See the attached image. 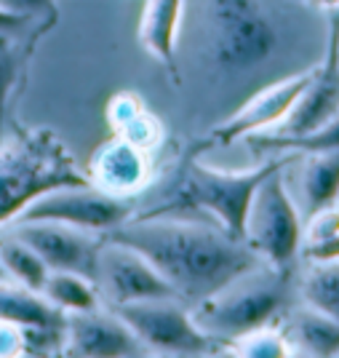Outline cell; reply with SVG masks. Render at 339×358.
Here are the masks:
<instances>
[{
  "mask_svg": "<svg viewBox=\"0 0 339 358\" xmlns=\"http://www.w3.org/2000/svg\"><path fill=\"white\" fill-rule=\"evenodd\" d=\"M24 353V329L0 321V356H19Z\"/></svg>",
  "mask_w": 339,
  "mask_h": 358,
  "instance_id": "cell-27",
  "label": "cell"
},
{
  "mask_svg": "<svg viewBox=\"0 0 339 358\" xmlns=\"http://www.w3.org/2000/svg\"><path fill=\"white\" fill-rule=\"evenodd\" d=\"M299 171L294 179V201L308 220L310 214L339 201V150L299 155Z\"/></svg>",
  "mask_w": 339,
  "mask_h": 358,
  "instance_id": "cell-15",
  "label": "cell"
},
{
  "mask_svg": "<svg viewBox=\"0 0 339 358\" xmlns=\"http://www.w3.org/2000/svg\"><path fill=\"white\" fill-rule=\"evenodd\" d=\"M312 67L302 70V73L286 75V78H280V80L270 83L265 89H259L257 94H251L230 118L211 131V142L214 145H233L238 139H249L254 134L275 131L286 120V115L294 110L296 99L302 96L305 86L310 83Z\"/></svg>",
  "mask_w": 339,
  "mask_h": 358,
  "instance_id": "cell-10",
  "label": "cell"
},
{
  "mask_svg": "<svg viewBox=\"0 0 339 358\" xmlns=\"http://www.w3.org/2000/svg\"><path fill=\"white\" fill-rule=\"evenodd\" d=\"M334 115H339V14L329 19L324 57L312 67V78L302 91V96L296 99L294 110L286 115V120L275 131H265V134H308Z\"/></svg>",
  "mask_w": 339,
  "mask_h": 358,
  "instance_id": "cell-11",
  "label": "cell"
},
{
  "mask_svg": "<svg viewBox=\"0 0 339 358\" xmlns=\"http://www.w3.org/2000/svg\"><path fill=\"white\" fill-rule=\"evenodd\" d=\"M70 185H89V179L75 169L64 150L48 148L43 136L27 145L0 148V222L16 220L38 195Z\"/></svg>",
  "mask_w": 339,
  "mask_h": 358,
  "instance_id": "cell-6",
  "label": "cell"
},
{
  "mask_svg": "<svg viewBox=\"0 0 339 358\" xmlns=\"http://www.w3.org/2000/svg\"><path fill=\"white\" fill-rule=\"evenodd\" d=\"M299 3H308V6H315V8H339V0H299Z\"/></svg>",
  "mask_w": 339,
  "mask_h": 358,
  "instance_id": "cell-30",
  "label": "cell"
},
{
  "mask_svg": "<svg viewBox=\"0 0 339 358\" xmlns=\"http://www.w3.org/2000/svg\"><path fill=\"white\" fill-rule=\"evenodd\" d=\"M254 148L262 150H280V152H296V155H310V152H331L339 150V115L326 120L324 126L312 129L308 134L299 136H280V134H254L249 136Z\"/></svg>",
  "mask_w": 339,
  "mask_h": 358,
  "instance_id": "cell-22",
  "label": "cell"
},
{
  "mask_svg": "<svg viewBox=\"0 0 339 358\" xmlns=\"http://www.w3.org/2000/svg\"><path fill=\"white\" fill-rule=\"evenodd\" d=\"M131 217V203L120 195H110L94 185H70L38 195L16 214L14 222H62L96 236H107Z\"/></svg>",
  "mask_w": 339,
  "mask_h": 358,
  "instance_id": "cell-8",
  "label": "cell"
},
{
  "mask_svg": "<svg viewBox=\"0 0 339 358\" xmlns=\"http://www.w3.org/2000/svg\"><path fill=\"white\" fill-rule=\"evenodd\" d=\"M41 294L64 315L102 308V297H99L96 284L86 275H78V273L51 270L43 289H41Z\"/></svg>",
  "mask_w": 339,
  "mask_h": 358,
  "instance_id": "cell-19",
  "label": "cell"
},
{
  "mask_svg": "<svg viewBox=\"0 0 339 358\" xmlns=\"http://www.w3.org/2000/svg\"><path fill=\"white\" fill-rule=\"evenodd\" d=\"M94 284L99 289L104 308H120L145 299H168L177 297L174 286L152 268L147 257L123 246L118 241L104 238ZM179 299V297H177Z\"/></svg>",
  "mask_w": 339,
  "mask_h": 358,
  "instance_id": "cell-9",
  "label": "cell"
},
{
  "mask_svg": "<svg viewBox=\"0 0 339 358\" xmlns=\"http://www.w3.org/2000/svg\"><path fill=\"white\" fill-rule=\"evenodd\" d=\"M131 327L139 343L147 348V353L161 356H208L219 353V340H214L208 331L195 324L192 310L179 305L177 297L168 299H145L110 308Z\"/></svg>",
  "mask_w": 339,
  "mask_h": 358,
  "instance_id": "cell-7",
  "label": "cell"
},
{
  "mask_svg": "<svg viewBox=\"0 0 339 358\" xmlns=\"http://www.w3.org/2000/svg\"><path fill=\"white\" fill-rule=\"evenodd\" d=\"M8 275H6V270H3V262H0V281H6Z\"/></svg>",
  "mask_w": 339,
  "mask_h": 358,
  "instance_id": "cell-31",
  "label": "cell"
},
{
  "mask_svg": "<svg viewBox=\"0 0 339 358\" xmlns=\"http://www.w3.org/2000/svg\"><path fill=\"white\" fill-rule=\"evenodd\" d=\"M64 356L86 358H126L147 356V348L139 343L131 327L115 310H83L64 315Z\"/></svg>",
  "mask_w": 339,
  "mask_h": 358,
  "instance_id": "cell-13",
  "label": "cell"
},
{
  "mask_svg": "<svg viewBox=\"0 0 339 358\" xmlns=\"http://www.w3.org/2000/svg\"><path fill=\"white\" fill-rule=\"evenodd\" d=\"M0 262L8 278H14V284L27 286L32 292H41L51 270L45 268V262L38 257V252L30 243L11 233H0Z\"/></svg>",
  "mask_w": 339,
  "mask_h": 358,
  "instance_id": "cell-20",
  "label": "cell"
},
{
  "mask_svg": "<svg viewBox=\"0 0 339 358\" xmlns=\"http://www.w3.org/2000/svg\"><path fill=\"white\" fill-rule=\"evenodd\" d=\"M16 78H19V57L8 43H0V126L6 120V107L16 86Z\"/></svg>",
  "mask_w": 339,
  "mask_h": 358,
  "instance_id": "cell-25",
  "label": "cell"
},
{
  "mask_svg": "<svg viewBox=\"0 0 339 358\" xmlns=\"http://www.w3.org/2000/svg\"><path fill=\"white\" fill-rule=\"evenodd\" d=\"M299 294L308 308L339 321V259L310 262V270L299 284Z\"/></svg>",
  "mask_w": 339,
  "mask_h": 358,
  "instance_id": "cell-21",
  "label": "cell"
},
{
  "mask_svg": "<svg viewBox=\"0 0 339 358\" xmlns=\"http://www.w3.org/2000/svg\"><path fill=\"white\" fill-rule=\"evenodd\" d=\"M294 161L296 152H283L280 158H273V161L257 166V169H246V171H224V169L203 166L201 161H190L182 174L174 201H168V206H163V209L206 211L224 233L243 241L246 214H249L251 198L257 193V187L275 169L294 164Z\"/></svg>",
  "mask_w": 339,
  "mask_h": 358,
  "instance_id": "cell-4",
  "label": "cell"
},
{
  "mask_svg": "<svg viewBox=\"0 0 339 358\" xmlns=\"http://www.w3.org/2000/svg\"><path fill=\"white\" fill-rule=\"evenodd\" d=\"M0 6L11 8L16 14H27V16L54 14V0H0Z\"/></svg>",
  "mask_w": 339,
  "mask_h": 358,
  "instance_id": "cell-28",
  "label": "cell"
},
{
  "mask_svg": "<svg viewBox=\"0 0 339 358\" xmlns=\"http://www.w3.org/2000/svg\"><path fill=\"white\" fill-rule=\"evenodd\" d=\"M27 19H32V16H27V14H16V11H11V8L0 6V35H8V32L22 30Z\"/></svg>",
  "mask_w": 339,
  "mask_h": 358,
  "instance_id": "cell-29",
  "label": "cell"
},
{
  "mask_svg": "<svg viewBox=\"0 0 339 358\" xmlns=\"http://www.w3.org/2000/svg\"><path fill=\"white\" fill-rule=\"evenodd\" d=\"M227 350H230V353H238V356L275 358V356H289V353H291V345L286 340L283 329H278L275 324H270V327L254 329L249 334L233 340Z\"/></svg>",
  "mask_w": 339,
  "mask_h": 358,
  "instance_id": "cell-23",
  "label": "cell"
},
{
  "mask_svg": "<svg viewBox=\"0 0 339 358\" xmlns=\"http://www.w3.org/2000/svg\"><path fill=\"white\" fill-rule=\"evenodd\" d=\"M142 110H145L142 99H139L136 94L123 91V94H118V96H113V102L107 105V120H110L113 131H120V129H123L131 118H136Z\"/></svg>",
  "mask_w": 339,
  "mask_h": 358,
  "instance_id": "cell-26",
  "label": "cell"
},
{
  "mask_svg": "<svg viewBox=\"0 0 339 358\" xmlns=\"http://www.w3.org/2000/svg\"><path fill=\"white\" fill-rule=\"evenodd\" d=\"M211 64L227 75L259 70L280 48V30L265 0H201Z\"/></svg>",
  "mask_w": 339,
  "mask_h": 358,
  "instance_id": "cell-2",
  "label": "cell"
},
{
  "mask_svg": "<svg viewBox=\"0 0 339 358\" xmlns=\"http://www.w3.org/2000/svg\"><path fill=\"white\" fill-rule=\"evenodd\" d=\"M0 321L22 329H59L64 327V313L57 310L41 292L0 281Z\"/></svg>",
  "mask_w": 339,
  "mask_h": 358,
  "instance_id": "cell-18",
  "label": "cell"
},
{
  "mask_svg": "<svg viewBox=\"0 0 339 358\" xmlns=\"http://www.w3.org/2000/svg\"><path fill=\"white\" fill-rule=\"evenodd\" d=\"M14 233L24 243H30L48 270L78 273V275H86L94 281L104 236L62 222H48V220L16 222Z\"/></svg>",
  "mask_w": 339,
  "mask_h": 358,
  "instance_id": "cell-12",
  "label": "cell"
},
{
  "mask_svg": "<svg viewBox=\"0 0 339 358\" xmlns=\"http://www.w3.org/2000/svg\"><path fill=\"white\" fill-rule=\"evenodd\" d=\"M150 177V152L139 150L129 139L115 134L110 142L99 145V150L91 155L89 164V185L99 187L110 195L139 193Z\"/></svg>",
  "mask_w": 339,
  "mask_h": 358,
  "instance_id": "cell-14",
  "label": "cell"
},
{
  "mask_svg": "<svg viewBox=\"0 0 339 358\" xmlns=\"http://www.w3.org/2000/svg\"><path fill=\"white\" fill-rule=\"evenodd\" d=\"M182 16H185V0H145L139 19V43L166 67H174Z\"/></svg>",
  "mask_w": 339,
  "mask_h": 358,
  "instance_id": "cell-16",
  "label": "cell"
},
{
  "mask_svg": "<svg viewBox=\"0 0 339 358\" xmlns=\"http://www.w3.org/2000/svg\"><path fill=\"white\" fill-rule=\"evenodd\" d=\"M283 334L291 345V353L339 356V321L312 310L308 305L289 315Z\"/></svg>",
  "mask_w": 339,
  "mask_h": 358,
  "instance_id": "cell-17",
  "label": "cell"
},
{
  "mask_svg": "<svg viewBox=\"0 0 339 358\" xmlns=\"http://www.w3.org/2000/svg\"><path fill=\"white\" fill-rule=\"evenodd\" d=\"M104 238L147 257L187 305L203 302L243 273L265 265L246 241L233 238L219 224L171 220L166 214L129 217Z\"/></svg>",
  "mask_w": 339,
  "mask_h": 358,
  "instance_id": "cell-1",
  "label": "cell"
},
{
  "mask_svg": "<svg viewBox=\"0 0 339 358\" xmlns=\"http://www.w3.org/2000/svg\"><path fill=\"white\" fill-rule=\"evenodd\" d=\"M289 289L291 273L259 265L219 289L217 294L192 305V318L214 340L230 345L254 329L275 324L289 302Z\"/></svg>",
  "mask_w": 339,
  "mask_h": 358,
  "instance_id": "cell-3",
  "label": "cell"
},
{
  "mask_svg": "<svg viewBox=\"0 0 339 358\" xmlns=\"http://www.w3.org/2000/svg\"><path fill=\"white\" fill-rule=\"evenodd\" d=\"M115 134H120L123 139H129L131 145H136V148L145 150V152H152V150H158V145H161L163 129L155 115H150L147 110H142L136 118L129 120V123H126L120 131H115Z\"/></svg>",
  "mask_w": 339,
  "mask_h": 358,
  "instance_id": "cell-24",
  "label": "cell"
},
{
  "mask_svg": "<svg viewBox=\"0 0 339 358\" xmlns=\"http://www.w3.org/2000/svg\"><path fill=\"white\" fill-rule=\"evenodd\" d=\"M289 166L275 169L257 187L243 227V241L249 243L251 252L280 273H294V262L302 249V227H305L302 211L286 185Z\"/></svg>",
  "mask_w": 339,
  "mask_h": 358,
  "instance_id": "cell-5",
  "label": "cell"
}]
</instances>
